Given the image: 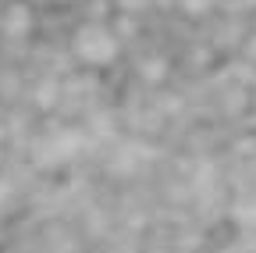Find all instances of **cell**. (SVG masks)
Returning a JSON list of instances; mask_svg holds the SVG:
<instances>
[{"mask_svg": "<svg viewBox=\"0 0 256 253\" xmlns=\"http://www.w3.org/2000/svg\"><path fill=\"white\" fill-rule=\"evenodd\" d=\"M72 54H75L78 65H86L92 72H104L121 57V40L107 22H82L72 33Z\"/></svg>", "mask_w": 256, "mask_h": 253, "instance_id": "cell-1", "label": "cell"}]
</instances>
